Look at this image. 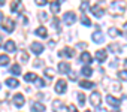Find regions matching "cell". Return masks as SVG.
Instances as JSON below:
<instances>
[{
  "mask_svg": "<svg viewBox=\"0 0 127 112\" xmlns=\"http://www.w3.org/2000/svg\"><path fill=\"white\" fill-rule=\"evenodd\" d=\"M91 39H93L96 43H102V42L105 40V34H103L102 31H94V33L91 34Z\"/></svg>",
  "mask_w": 127,
  "mask_h": 112,
  "instance_id": "30bf717a",
  "label": "cell"
},
{
  "mask_svg": "<svg viewBox=\"0 0 127 112\" xmlns=\"http://www.w3.org/2000/svg\"><path fill=\"white\" fill-rule=\"evenodd\" d=\"M21 9V0H14L12 5H11V11L12 12H18Z\"/></svg>",
  "mask_w": 127,
  "mask_h": 112,
  "instance_id": "44dd1931",
  "label": "cell"
},
{
  "mask_svg": "<svg viewBox=\"0 0 127 112\" xmlns=\"http://www.w3.org/2000/svg\"><path fill=\"white\" fill-rule=\"evenodd\" d=\"M34 85H36V87H39V88H42V87L45 85V81H43V79H40V78H37V79L34 81Z\"/></svg>",
  "mask_w": 127,
  "mask_h": 112,
  "instance_id": "836d02e7",
  "label": "cell"
},
{
  "mask_svg": "<svg viewBox=\"0 0 127 112\" xmlns=\"http://www.w3.org/2000/svg\"><path fill=\"white\" fill-rule=\"evenodd\" d=\"M2 23H3V14L0 12V24H2Z\"/></svg>",
  "mask_w": 127,
  "mask_h": 112,
  "instance_id": "f6af8a7d",
  "label": "cell"
},
{
  "mask_svg": "<svg viewBox=\"0 0 127 112\" xmlns=\"http://www.w3.org/2000/svg\"><path fill=\"white\" fill-rule=\"evenodd\" d=\"M54 112H69V108H66L63 105V102L55 100L54 102Z\"/></svg>",
  "mask_w": 127,
  "mask_h": 112,
  "instance_id": "5b68a950",
  "label": "cell"
},
{
  "mask_svg": "<svg viewBox=\"0 0 127 112\" xmlns=\"http://www.w3.org/2000/svg\"><path fill=\"white\" fill-rule=\"evenodd\" d=\"M124 64H126V67H127V60H126V61H124Z\"/></svg>",
  "mask_w": 127,
  "mask_h": 112,
  "instance_id": "f907efd6",
  "label": "cell"
},
{
  "mask_svg": "<svg viewBox=\"0 0 127 112\" xmlns=\"http://www.w3.org/2000/svg\"><path fill=\"white\" fill-rule=\"evenodd\" d=\"M58 55H60V57H66V58H70V57H75V51H73L72 48L66 46V48H63V49L58 52Z\"/></svg>",
  "mask_w": 127,
  "mask_h": 112,
  "instance_id": "3957f363",
  "label": "cell"
},
{
  "mask_svg": "<svg viewBox=\"0 0 127 112\" xmlns=\"http://www.w3.org/2000/svg\"><path fill=\"white\" fill-rule=\"evenodd\" d=\"M78 102L81 103V106H82V105L85 103V96H84L82 93H79V94H78Z\"/></svg>",
  "mask_w": 127,
  "mask_h": 112,
  "instance_id": "d590c367",
  "label": "cell"
},
{
  "mask_svg": "<svg viewBox=\"0 0 127 112\" xmlns=\"http://www.w3.org/2000/svg\"><path fill=\"white\" fill-rule=\"evenodd\" d=\"M69 78L72 81H76V72H69Z\"/></svg>",
  "mask_w": 127,
  "mask_h": 112,
  "instance_id": "f35d334b",
  "label": "cell"
},
{
  "mask_svg": "<svg viewBox=\"0 0 127 112\" xmlns=\"http://www.w3.org/2000/svg\"><path fill=\"white\" fill-rule=\"evenodd\" d=\"M85 112H91V111H85Z\"/></svg>",
  "mask_w": 127,
  "mask_h": 112,
  "instance_id": "816d5d0a",
  "label": "cell"
},
{
  "mask_svg": "<svg viewBox=\"0 0 127 112\" xmlns=\"http://www.w3.org/2000/svg\"><path fill=\"white\" fill-rule=\"evenodd\" d=\"M36 79H37V76H36V73H33V72H29V73L24 75V81H27V82H34Z\"/></svg>",
  "mask_w": 127,
  "mask_h": 112,
  "instance_id": "ffe728a7",
  "label": "cell"
},
{
  "mask_svg": "<svg viewBox=\"0 0 127 112\" xmlns=\"http://www.w3.org/2000/svg\"><path fill=\"white\" fill-rule=\"evenodd\" d=\"M87 9H90V8H88V0H84V2L81 3V11H82V12H85Z\"/></svg>",
  "mask_w": 127,
  "mask_h": 112,
  "instance_id": "e575fe53",
  "label": "cell"
},
{
  "mask_svg": "<svg viewBox=\"0 0 127 112\" xmlns=\"http://www.w3.org/2000/svg\"><path fill=\"white\" fill-rule=\"evenodd\" d=\"M32 112H43L45 111V105H42V103H32Z\"/></svg>",
  "mask_w": 127,
  "mask_h": 112,
  "instance_id": "2e32d148",
  "label": "cell"
},
{
  "mask_svg": "<svg viewBox=\"0 0 127 112\" xmlns=\"http://www.w3.org/2000/svg\"><path fill=\"white\" fill-rule=\"evenodd\" d=\"M34 2H36V5H39V6H43V5H46L48 0H34Z\"/></svg>",
  "mask_w": 127,
  "mask_h": 112,
  "instance_id": "74e56055",
  "label": "cell"
},
{
  "mask_svg": "<svg viewBox=\"0 0 127 112\" xmlns=\"http://www.w3.org/2000/svg\"><path fill=\"white\" fill-rule=\"evenodd\" d=\"M34 33L39 36V37H48V31H46V28L42 26V27H37L36 30H34Z\"/></svg>",
  "mask_w": 127,
  "mask_h": 112,
  "instance_id": "e0dca14e",
  "label": "cell"
},
{
  "mask_svg": "<svg viewBox=\"0 0 127 112\" xmlns=\"http://www.w3.org/2000/svg\"><path fill=\"white\" fill-rule=\"evenodd\" d=\"M3 28H5L8 33H12L14 28H15V21H14V20H6V21L3 23Z\"/></svg>",
  "mask_w": 127,
  "mask_h": 112,
  "instance_id": "9c48e42d",
  "label": "cell"
},
{
  "mask_svg": "<svg viewBox=\"0 0 127 112\" xmlns=\"http://www.w3.org/2000/svg\"><path fill=\"white\" fill-rule=\"evenodd\" d=\"M106 102H108L112 108H118V106H120V100H118V99H115V97H114V96H111V94H108V96H106Z\"/></svg>",
  "mask_w": 127,
  "mask_h": 112,
  "instance_id": "4fadbf2b",
  "label": "cell"
},
{
  "mask_svg": "<svg viewBox=\"0 0 127 112\" xmlns=\"http://www.w3.org/2000/svg\"><path fill=\"white\" fill-rule=\"evenodd\" d=\"M9 70H11V73H14V75H21V69H20L18 64H14Z\"/></svg>",
  "mask_w": 127,
  "mask_h": 112,
  "instance_id": "f1b7e54d",
  "label": "cell"
},
{
  "mask_svg": "<svg viewBox=\"0 0 127 112\" xmlns=\"http://www.w3.org/2000/svg\"><path fill=\"white\" fill-rule=\"evenodd\" d=\"M69 111H70V112H76V108H75V106H72V105H70V106H69Z\"/></svg>",
  "mask_w": 127,
  "mask_h": 112,
  "instance_id": "7bdbcfd3",
  "label": "cell"
},
{
  "mask_svg": "<svg viewBox=\"0 0 127 112\" xmlns=\"http://www.w3.org/2000/svg\"><path fill=\"white\" fill-rule=\"evenodd\" d=\"M58 72H60V73H69V72H70V66H69V63L61 61V63L58 64Z\"/></svg>",
  "mask_w": 127,
  "mask_h": 112,
  "instance_id": "5bb4252c",
  "label": "cell"
},
{
  "mask_svg": "<svg viewBox=\"0 0 127 112\" xmlns=\"http://www.w3.org/2000/svg\"><path fill=\"white\" fill-rule=\"evenodd\" d=\"M24 103H26V99H24L23 94H15V96H14V105H15L17 108H23Z\"/></svg>",
  "mask_w": 127,
  "mask_h": 112,
  "instance_id": "ba28073f",
  "label": "cell"
},
{
  "mask_svg": "<svg viewBox=\"0 0 127 112\" xmlns=\"http://www.w3.org/2000/svg\"><path fill=\"white\" fill-rule=\"evenodd\" d=\"M63 20H64L66 24L70 26V24H73V23L76 21V15H75V12L70 11V12H66V14H64V18H63Z\"/></svg>",
  "mask_w": 127,
  "mask_h": 112,
  "instance_id": "8992f818",
  "label": "cell"
},
{
  "mask_svg": "<svg viewBox=\"0 0 127 112\" xmlns=\"http://www.w3.org/2000/svg\"><path fill=\"white\" fill-rule=\"evenodd\" d=\"M58 11H60V3L58 2H51V12L57 14Z\"/></svg>",
  "mask_w": 127,
  "mask_h": 112,
  "instance_id": "4316f807",
  "label": "cell"
},
{
  "mask_svg": "<svg viewBox=\"0 0 127 112\" xmlns=\"http://www.w3.org/2000/svg\"><path fill=\"white\" fill-rule=\"evenodd\" d=\"M9 57L8 55H5V54H0V64L2 66H6V64H9Z\"/></svg>",
  "mask_w": 127,
  "mask_h": 112,
  "instance_id": "d4e9b609",
  "label": "cell"
},
{
  "mask_svg": "<svg viewBox=\"0 0 127 112\" xmlns=\"http://www.w3.org/2000/svg\"><path fill=\"white\" fill-rule=\"evenodd\" d=\"M106 57H108V52L105 51V49H99V51H96V60L97 61H105L106 60Z\"/></svg>",
  "mask_w": 127,
  "mask_h": 112,
  "instance_id": "8fae6325",
  "label": "cell"
},
{
  "mask_svg": "<svg viewBox=\"0 0 127 112\" xmlns=\"http://www.w3.org/2000/svg\"><path fill=\"white\" fill-rule=\"evenodd\" d=\"M126 6H127V3H126V0H115V2H112L111 3V14H117V15H121V14H124V11H126Z\"/></svg>",
  "mask_w": 127,
  "mask_h": 112,
  "instance_id": "6da1fadb",
  "label": "cell"
},
{
  "mask_svg": "<svg viewBox=\"0 0 127 112\" xmlns=\"http://www.w3.org/2000/svg\"><path fill=\"white\" fill-rule=\"evenodd\" d=\"M81 23H82L84 26H87V27H88V26H91V21H90L85 15H82V17H81Z\"/></svg>",
  "mask_w": 127,
  "mask_h": 112,
  "instance_id": "1f68e13d",
  "label": "cell"
},
{
  "mask_svg": "<svg viewBox=\"0 0 127 112\" xmlns=\"http://www.w3.org/2000/svg\"><path fill=\"white\" fill-rule=\"evenodd\" d=\"M18 60H20L21 63H27V61H29V55H27V52H26V51H21V52H20Z\"/></svg>",
  "mask_w": 127,
  "mask_h": 112,
  "instance_id": "484cf974",
  "label": "cell"
},
{
  "mask_svg": "<svg viewBox=\"0 0 127 112\" xmlns=\"http://www.w3.org/2000/svg\"><path fill=\"white\" fill-rule=\"evenodd\" d=\"M85 46H87V43H85V42H79V43H78V48H79V49H84Z\"/></svg>",
  "mask_w": 127,
  "mask_h": 112,
  "instance_id": "ab89813d",
  "label": "cell"
},
{
  "mask_svg": "<svg viewBox=\"0 0 127 112\" xmlns=\"http://www.w3.org/2000/svg\"><path fill=\"white\" fill-rule=\"evenodd\" d=\"M6 85H8L9 88H17V87L20 85V82H18L15 78H8V79H6Z\"/></svg>",
  "mask_w": 127,
  "mask_h": 112,
  "instance_id": "d6986e66",
  "label": "cell"
},
{
  "mask_svg": "<svg viewBox=\"0 0 127 112\" xmlns=\"http://www.w3.org/2000/svg\"><path fill=\"white\" fill-rule=\"evenodd\" d=\"M108 33H109L111 37H115V36H120V34H121V31H120L117 27H111V28L108 30Z\"/></svg>",
  "mask_w": 127,
  "mask_h": 112,
  "instance_id": "603a6c76",
  "label": "cell"
},
{
  "mask_svg": "<svg viewBox=\"0 0 127 112\" xmlns=\"http://www.w3.org/2000/svg\"><path fill=\"white\" fill-rule=\"evenodd\" d=\"M66 87H67V82H66L64 79H58L57 84H55V91H57L58 94H63V93L66 91Z\"/></svg>",
  "mask_w": 127,
  "mask_h": 112,
  "instance_id": "277c9868",
  "label": "cell"
},
{
  "mask_svg": "<svg viewBox=\"0 0 127 112\" xmlns=\"http://www.w3.org/2000/svg\"><path fill=\"white\" fill-rule=\"evenodd\" d=\"M124 28H126V30H127V23H126V24H124Z\"/></svg>",
  "mask_w": 127,
  "mask_h": 112,
  "instance_id": "681fc988",
  "label": "cell"
},
{
  "mask_svg": "<svg viewBox=\"0 0 127 112\" xmlns=\"http://www.w3.org/2000/svg\"><path fill=\"white\" fill-rule=\"evenodd\" d=\"M118 78L123 79V81H127V72L126 70H120L118 72Z\"/></svg>",
  "mask_w": 127,
  "mask_h": 112,
  "instance_id": "d6a6232c",
  "label": "cell"
},
{
  "mask_svg": "<svg viewBox=\"0 0 127 112\" xmlns=\"http://www.w3.org/2000/svg\"><path fill=\"white\" fill-rule=\"evenodd\" d=\"M3 3H5V0H0V6H2Z\"/></svg>",
  "mask_w": 127,
  "mask_h": 112,
  "instance_id": "7dc6e473",
  "label": "cell"
},
{
  "mask_svg": "<svg viewBox=\"0 0 127 112\" xmlns=\"http://www.w3.org/2000/svg\"><path fill=\"white\" fill-rule=\"evenodd\" d=\"M30 49H32L34 54H40V52L43 51V45L39 43V42H33V43L30 45Z\"/></svg>",
  "mask_w": 127,
  "mask_h": 112,
  "instance_id": "7c38bea8",
  "label": "cell"
},
{
  "mask_svg": "<svg viewBox=\"0 0 127 112\" xmlns=\"http://www.w3.org/2000/svg\"><path fill=\"white\" fill-rule=\"evenodd\" d=\"M90 102H91V105H93L94 108H99V106H100V102H102V96H100V93H97V91L91 93V96H90Z\"/></svg>",
  "mask_w": 127,
  "mask_h": 112,
  "instance_id": "7a4b0ae2",
  "label": "cell"
},
{
  "mask_svg": "<svg viewBox=\"0 0 127 112\" xmlns=\"http://www.w3.org/2000/svg\"><path fill=\"white\" fill-rule=\"evenodd\" d=\"M81 72H82L84 76H91V75H93V69H91L90 66H84V67L81 69Z\"/></svg>",
  "mask_w": 127,
  "mask_h": 112,
  "instance_id": "cb8c5ba5",
  "label": "cell"
},
{
  "mask_svg": "<svg viewBox=\"0 0 127 112\" xmlns=\"http://www.w3.org/2000/svg\"><path fill=\"white\" fill-rule=\"evenodd\" d=\"M21 20H23V23H24V24H27V23H29V21H27V18H26V17H24V15H23V17H21Z\"/></svg>",
  "mask_w": 127,
  "mask_h": 112,
  "instance_id": "ee69618b",
  "label": "cell"
},
{
  "mask_svg": "<svg viewBox=\"0 0 127 112\" xmlns=\"http://www.w3.org/2000/svg\"><path fill=\"white\" fill-rule=\"evenodd\" d=\"M52 27H54L57 31H60V20H58V18H52Z\"/></svg>",
  "mask_w": 127,
  "mask_h": 112,
  "instance_id": "f546056e",
  "label": "cell"
},
{
  "mask_svg": "<svg viewBox=\"0 0 127 112\" xmlns=\"http://www.w3.org/2000/svg\"><path fill=\"white\" fill-rule=\"evenodd\" d=\"M0 48H2V37H0Z\"/></svg>",
  "mask_w": 127,
  "mask_h": 112,
  "instance_id": "c3c4849f",
  "label": "cell"
},
{
  "mask_svg": "<svg viewBox=\"0 0 127 112\" xmlns=\"http://www.w3.org/2000/svg\"><path fill=\"white\" fill-rule=\"evenodd\" d=\"M96 112H108V111H106V109H103V108H100V106H99V108H96Z\"/></svg>",
  "mask_w": 127,
  "mask_h": 112,
  "instance_id": "60d3db41",
  "label": "cell"
},
{
  "mask_svg": "<svg viewBox=\"0 0 127 112\" xmlns=\"http://www.w3.org/2000/svg\"><path fill=\"white\" fill-rule=\"evenodd\" d=\"M42 64H43V63H42L40 60H36V61H34V66H42Z\"/></svg>",
  "mask_w": 127,
  "mask_h": 112,
  "instance_id": "b9f144b4",
  "label": "cell"
},
{
  "mask_svg": "<svg viewBox=\"0 0 127 112\" xmlns=\"http://www.w3.org/2000/svg\"><path fill=\"white\" fill-rule=\"evenodd\" d=\"M81 61H82V63H85V64H88V63H91V61H93V57H91L88 52H82V54H81Z\"/></svg>",
  "mask_w": 127,
  "mask_h": 112,
  "instance_id": "ac0fdd59",
  "label": "cell"
},
{
  "mask_svg": "<svg viewBox=\"0 0 127 112\" xmlns=\"http://www.w3.org/2000/svg\"><path fill=\"white\" fill-rule=\"evenodd\" d=\"M90 11H91V14H93L94 17H97V18H102V17L105 15V9H102L99 5H97V6H91Z\"/></svg>",
  "mask_w": 127,
  "mask_h": 112,
  "instance_id": "52a82bcc",
  "label": "cell"
},
{
  "mask_svg": "<svg viewBox=\"0 0 127 112\" xmlns=\"http://www.w3.org/2000/svg\"><path fill=\"white\" fill-rule=\"evenodd\" d=\"M43 73H45L48 78H54V75H55V72H54L52 69H49V67H48V69H43Z\"/></svg>",
  "mask_w": 127,
  "mask_h": 112,
  "instance_id": "4dcf8cb0",
  "label": "cell"
},
{
  "mask_svg": "<svg viewBox=\"0 0 127 112\" xmlns=\"http://www.w3.org/2000/svg\"><path fill=\"white\" fill-rule=\"evenodd\" d=\"M79 84H81L82 88H93L94 87V82L93 81H81Z\"/></svg>",
  "mask_w": 127,
  "mask_h": 112,
  "instance_id": "83f0119b",
  "label": "cell"
},
{
  "mask_svg": "<svg viewBox=\"0 0 127 112\" xmlns=\"http://www.w3.org/2000/svg\"><path fill=\"white\" fill-rule=\"evenodd\" d=\"M109 51H112L114 54H120V52H121L120 43H111V45H109Z\"/></svg>",
  "mask_w": 127,
  "mask_h": 112,
  "instance_id": "7402d4cb",
  "label": "cell"
},
{
  "mask_svg": "<svg viewBox=\"0 0 127 112\" xmlns=\"http://www.w3.org/2000/svg\"><path fill=\"white\" fill-rule=\"evenodd\" d=\"M3 46H5L6 52H15V51H17V46H15V42H14V40H8Z\"/></svg>",
  "mask_w": 127,
  "mask_h": 112,
  "instance_id": "9a60e30c",
  "label": "cell"
},
{
  "mask_svg": "<svg viewBox=\"0 0 127 112\" xmlns=\"http://www.w3.org/2000/svg\"><path fill=\"white\" fill-rule=\"evenodd\" d=\"M54 45H55V42H54V40H49V46H51V48H52V46H54Z\"/></svg>",
  "mask_w": 127,
  "mask_h": 112,
  "instance_id": "bcb514c9",
  "label": "cell"
},
{
  "mask_svg": "<svg viewBox=\"0 0 127 112\" xmlns=\"http://www.w3.org/2000/svg\"><path fill=\"white\" fill-rule=\"evenodd\" d=\"M39 18H40V21H48V14H45V12H39Z\"/></svg>",
  "mask_w": 127,
  "mask_h": 112,
  "instance_id": "8d00e7d4",
  "label": "cell"
}]
</instances>
